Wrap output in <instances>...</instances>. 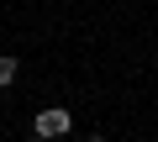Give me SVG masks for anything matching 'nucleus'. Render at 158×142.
<instances>
[{"label":"nucleus","instance_id":"nucleus-1","mask_svg":"<svg viewBox=\"0 0 158 142\" xmlns=\"http://www.w3.org/2000/svg\"><path fill=\"white\" fill-rule=\"evenodd\" d=\"M69 126H74V121H69V111H58V105H53V111H37V121H32V132H37L42 142H48V137H69Z\"/></svg>","mask_w":158,"mask_h":142},{"label":"nucleus","instance_id":"nucleus-2","mask_svg":"<svg viewBox=\"0 0 158 142\" xmlns=\"http://www.w3.org/2000/svg\"><path fill=\"white\" fill-rule=\"evenodd\" d=\"M11 79H16V58H0V90H6Z\"/></svg>","mask_w":158,"mask_h":142},{"label":"nucleus","instance_id":"nucleus-3","mask_svg":"<svg viewBox=\"0 0 158 142\" xmlns=\"http://www.w3.org/2000/svg\"><path fill=\"white\" fill-rule=\"evenodd\" d=\"M32 142H42V137H32Z\"/></svg>","mask_w":158,"mask_h":142},{"label":"nucleus","instance_id":"nucleus-4","mask_svg":"<svg viewBox=\"0 0 158 142\" xmlns=\"http://www.w3.org/2000/svg\"><path fill=\"white\" fill-rule=\"evenodd\" d=\"M95 142H106V137H95Z\"/></svg>","mask_w":158,"mask_h":142}]
</instances>
